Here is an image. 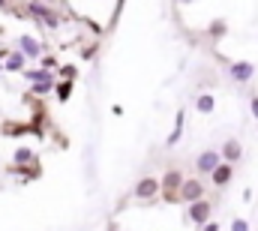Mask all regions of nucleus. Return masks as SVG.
<instances>
[{"label":"nucleus","instance_id":"4","mask_svg":"<svg viewBox=\"0 0 258 231\" xmlns=\"http://www.w3.org/2000/svg\"><path fill=\"white\" fill-rule=\"evenodd\" d=\"M186 177H183V171H177V168H171V171L162 174V180H159V186L165 189V195L168 198H177V189H180V183H183Z\"/></svg>","mask_w":258,"mask_h":231},{"label":"nucleus","instance_id":"7","mask_svg":"<svg viewBox=\"0 0 258 231\" xmlns=\"http://www.w3.org/2000/svg\"><path fill=\"white\" fill-rule=\"evenodd\" d=\"M159 189H162V186H159V180H153V177H141V180H138V186H135V198L150 201Z\"/></svg>","mask_w":258,"mask_h":231},{"label":"nucleus","instance_id":"20","mask_svg":"<svg viewBox=\"0 0 258 231\" xmlns=\"http://www.w3.org/2000/svg\"><path fill=\"white\" fill-rule=\"evenodd\" d=\"M42 66H45V69H54V66H57V60L48 54V57H42Z\"/></svg>","mask_w":258,"mask_h":231},{"label":"nucleus","instance_id":"21","mask_svg":"<svg viewBox=\"0 0 258 231\" xmlns=\"http://www.w3.org/2000/svg\"><path fill=\"white\" fill-rule=\"evenodd\" d=\"M60 75H63V78H75V66H63Z\"/></svg>","mask_w":258,"mask_h":231},{"label":"nucleus","instance_id":"19","mask_svg":"<svg viewBox=\"0 0 258 231\" xmlns=\"http://www.w3.org/2000/svg\"><path fill=\"white\" fill-rule=\"evenodd\" d=\"M231 231H249V222L246 219H234L231 222Z\"/></svg>","mask_w":258,"mask_h":231},{"label":"nucleus","instance_id":"24","mask_svg":"<svg viewBox=\"0 0 258 231\" xmlns=\"http://www.w3.org/2000/svg\"><path fill=\"white\" fill-rule=\"evenodd\" d=\"M0 9H9V0H0Z\"/></svg>","mask_w":258,"mask_h":231},{"label":"nucleus","instance_id":"2","mask_svg":"<svg viewBox=\"0 0 258 231\" xmlns=\"http://www.w3.org/2000/svg\"><path fill=\"white\" fill-rule=\"evenodd\" d=\"M186 216H189V222H192V225H204V222H210V216H213V204H210L207 198L189 201V207H186Z\"/></svg>","mask_w":258,"mask_h":231},{"label":"nucleus","instance_id":"11","mask_svg":"<svg viewBox=\"0 0 258 231\" xmlns=\"http://www.w3.org/2000/svg\"><path fill=\"white\" fill-rule=\"evenodd\" d=\"M219 153H222V159H225V162H231V165H234V162L243 156V147H240V141H237V138H228V141L222 144V150H219Z\"/></svg>","mask_w":258,"mask_h":231},{"label":"nucleus","instance_id":"18","mask_svg":"<svg viewBox=\"0 0 258 231\" xmlns=\"http://www.w3.org/2000/svg\"><path fill=\"white\" fill-rule=\"evenodd\" d=\"M225 30H228L225 21H213V24H210V36H225Z\"/></svg>","mask_w":258,"mask_h":231},{"label":"nucleus","instance_id":"5","mask_svg":"<svg viewBox=\"0 0 258 231\" xmlns=\"http://www.w3.org/2000/svg\"><path fill=\"white\" fill-rule=\"evenodd\" d=\"M219 162H222V153H219V150H204V153L195 159V168H198V174H207V177H210V171H213Z\"/></svg>","mask_w":258,"mask_h":231},{"label":"nucleus","instance_id":"16","mask_svg":"<svg viewBox=\"0 0 258 231\" xmlns=\"http://www.w3.org/2000/svg\"><path fill=\"white\" fill-rule=\"evenodd\" d=\"M54 90H57V99L66 102V99L72 96V78H66V81H60V84H54Z\"/></svg>","mask_w":258,"mask_h":231},{"label":"nucleus","instance_id":"9","mask_svg":"<svg viewBox=\"0 0 258 231\" xmlns=\"http://www.w3.org/2000/svg\"><path fill=\"white\" fill-rule=\"evenodd\" d=\"M27 66V54L24 51H6V57H3V69L6 72H21Z\"/></svg>","mask_w":258,"mask_h":231},{"label":"nucleus","instance_id":"14","mask_svg":"<svg viewBox=\"0 0 258 231\" xmlns=\"http://www.w3.org/2000/svg\"><path fill=\"white\" fill-rule=\"evenodd\" d=\"M183 111H177V117H174V129H171V135H168V141H165V144H168V147H174V144H177V141H180V135H183Z\"/></svg>","mask_w":258,"mask_h":231},{"label":"nucleus","instance_id":"23","mask_svg":"<svg viewBox=\"0 0 258 231\" xmlns=\"http://www.w3.org/2000/svg\"><path fill=\"white\" fill-rule=\"evenodd\" d=\"M204 231H219V225L216 222H204Z\"/></svg>","mask_w":258,"mask_h":231},{"label":"nucleus","instance_id":"15","mask_svg":"<svg viewBox=\"0 0 258 231\" xmlns=\"http://www.w3.org/2000/svg\"><path fill=\"white\" fill-rule=\"evenodd\" d=\"M12 159H15V165H27V162H33V150L30 147H18Z\"/></svg>","mask_w":258,"mask_h":231},{"label":"nucleus","instance_id":"10","mask_svg":"<svg viewBox=\"0 0 258 231\" xmlns=\"http://www.w3.org/2000/svg\"><path fill=\"white\" fill-rule=\"evenodd\" d=\"M231 174H234V165L222 159V162H219V165L210 171V180H213L216 186H225V183H231Z\"/></svg>","mask_w":258,"mask_h":231},{"label":"nucleus","instance_id":"3","mask_svg":"<svg viewBox=\"0 0 258 231\" xmlns=\"http://www.w3.org/2000/svg\"><path fill=\"white\" fill-rule=\"evenodd\" d=\"M177 198H183V201H186V204H189V201H198V198H204V183H201V180H183V183H180V189H177Z\"/></svg>","mask_w":258,"mask_h":231},{"label":"nucleus","instance_id":"1","mask_svg":"<svg viewBox=\"0 0 258 231\" xmlns=\"http://www.w3.org/2000/svg\"><path fill=\"white\" fill-rule=\"evenodd\" d=\"M24 12H27V18H36V21H42V24H45V27H51V30H54V27H60V15H57L51 6L39 3V0H30Z\"/></svg>","mask_w":258,"mask_h":231},{"label":"nucleus","instance_id":"13","mask_svg":"<svg viewBox=\"0 0 258 231\" xmlns=\"http://www.w3.org/2000/svg\"><path fill=\"white\" fill-rule=\"evenodd\" d=\"M213 108H216L213 93H201V96L195 99V111H198V114H213Z\"/></svg>","mask_w":258,"mask_h":231},{"label":"nucleus","instance_id":"22","mask_svg":"<svg viewBox=\"0 0 258 231\" xmlns=\"http://www.w3.org/2000/svg\"><path fill=\"white\" fill-rule=\"evenodd\" d=\"M252 117L258 120V96H252Z\"/></svg>","mask_w":258,"mask_h":231},{"label":"nucleus","instance_id":"6","mask_svg":"<svg viewBox=\"0 0 258 231\" xmlns=\"http://www.w3.org/2000/svg\"><path fill=\"white\" fill-rule=\"evenodd\" d=\"M228 75H231L234 81H252L255 66H252L249 60H237V63H231V66H228Z\"/></svg>","mask_w":258,"mask_h":231},{"label":"nucleus","instance_id":"17","mask_svg":"<svg viewBox=\"0 0 258 231\" xmlns=\"http://www.w3.org/2000/svg\"><path fill=\"white\" fill-rule=\"evenodd\" d=\"M54 90V78H48V81H33V93L36 96H45V93H51Z\"/></svg>","mask_w":258,"mask_h":231},{"label":"nucleus","instance_id":"8","mask_svg":"<svg viewBox=\"0 0 258 231\" xmlns=\"http://www.w3.org/2000/svg\"><path fill=\"white\" fill-rule=\"evenodd\" d=\"M18 51H24L27 60L42 57V45H39V39H33V36H18Z\"/></svg>","mask_w":258,"mask_h":231},{"label":"nucleus","instance_id":"12","mask_svg":"<svg viewBox=\"0 0 258 231\" xmlns=\"http://www.w3.org/2000/svg\"><path fill=\"white\" fill-rule=\"evenodd\" d=\"M21 75H24L30 84H33V81H48V78H54V75H51V69H45V66H39V69H27V66H24V69H21Z\"/></svg>","mask_w":258,"mask_h":231}]
</instances>
